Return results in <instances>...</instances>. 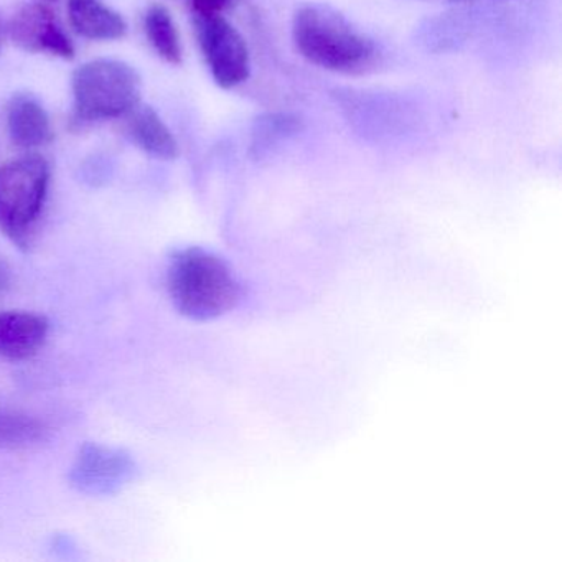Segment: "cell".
Listing matches in <instances>:
<instances>
[{"mask_svg": "<svg viewBox=\"0 0 562 562\" xmlns=\"http://www.w3.org/2000/svg\"><path fill=\"white\" fill-rule=\"evenodd\" d=\"M452 4H475V2H482V0H449Z\"/></svg>", "mask_w": 562, "mask_h": 562, "instance_id": "17", "label": "cell"}, {"mask_svg": "<svg viewBox=\"0 0 562 562\" xmlns=\"http://www.w3.org/2000/svg\"><path fill=\"white\" fill-rule=\"evenodd\" d=\"M8 131L12 143L24 149L45 146L54 137L50 116L31 94H18L8 104Z\"/></svg>", "mask_w": 562, "mask_h": 562, "instance_id": "9", "label": "cell"}, {"mask_svg": "<svg viewBox=\"0 0 562 562\" xmlns=\"http://www.w3.org/2000/svg\"><path fill=\"white\" fill-rule=\"evenodd\" d=\"M131 139L157 159L172 160L179 156V144L162 117L150 106L136 110L127 124Z\"/></svg>", "mask_w": 562, "mask_h": 562, "instance_id": "11", "label": "cell"}, {"mask_svg": "<svg viewBox=\"0 0 562 562\" xmlns=\"http://www.w3.org/2000/svg\"><path fill=\"white\" fill-rule=\"evenodd\" d=\"M144 29H146L150 45L159 54V57L170 65L182 64L183 52L179 31H177L172 15L164 5L154 4L147 9L146 15H144Z\"/></svg>", "mask_w": 562, "mask_h": 562, "instance_id": "12", "label": "cell"}, {"mask_svg": "<svg viewBox=\"0 0 562 562\" xmlns=\"http://www.w3.org/2000/svg\"><path fill=\"white\" fill-rule=\"evenodd\" d=\"M292 41L304 60L334 74H360L373 64L376 45L328 5H304L292 19Z\"/></svg>", "mask_w": 562, "mask_h": 562, "instance_id": "1", "label": "cell"}, {"mask_svg": "<svg viewBox=\"0 0 562 562\" xmlns=\"http://www.w3.org/2000/svg\"><path fill=\"white\" fill-rule=\"evenodd\" d=\"M41 424L19 416H0V442H31L41 436Z\"/></svg>", "mask_w": 562, "mask_h": 562, "instance_id": "14", "label": "cell"}, {"mask_svg": "<svg viewBox=\"0 0 562 562\" xmlns=\"http://www.w3.org/2000/svg\"><path fill=\"white\" fill-rule=\"evenodd\" d=\"M8 35L12 44L27 54H48L71 60L75 47L67 37L54 11L44 2L24 5L9 22Z\"/></svg>", "mask_w": 562, "mask_h": 562, "instance_id": "7", "label": "cell"}, {"mask_svg": "<svg viewBox=\"0 0 562 562\" xmlns=\"http://www.w3.org/2000/svg\"><path fill=\"white\" fill-rule=\"evenodd\" d=\"M302 121L288 113H269L258 117L252 126L251 154L262 157L271 153L282 140L297 136L302 131Z\"/></svg>", "mask_w": 562, "mask_h": 562, "instance_id": "13", "label": "cell"}, {"mask_svg": "<svg viewBox=\"0 0 562 562\" xmlns=\"http://www.w3.org/2000/svg\"><path fill=\"white\" fill-rule=\"evenodd\" d=\"M50 324L34 312H0V358L22 361L37 355L47 341Z\"/></svg>", "mask_w": 562, "mask_h": 562, "instance_id": "8", "label": "cell"}, {"mask_svg": "<svg viewBox=\"0 0 562 562\" xmlns=\"http://www.w3.org/2000/svg\"><path fill=\"white\" fill-rule=\"evenodd\" d=\"M45 2H52V0H45Z\"/></svg>", "mask_w": 562, "mask_h": 562, "instance_id": "18", "label": "cell"}, {"mask_svg": "<svg viewBox=\"0 0 562 562\" xmlns=\"http://www.w3.org/2000/svg\"><path fill=\"white\" fill-rule=\"evenodd\" d=\"M50 187V166L38 154L12 159L0 169V232L19 248L31 245Z\"/></svg>", "mask_w": 562, "mask_h": 562, "instance_id": "4", "label": "cell"}, {"mask_svg": "<svg viewBox=\"0 0 562 562\" xmlns=\"http://www.w3.org/2000/svg\"><path fill=\"white\" fill-rule=\"evenodd\" d=\"M136 462L126 450L103 443H85L70 470V482L87 495H113L136 476Z\"/></svg>", "mask_w": 562, "mask_h": 562, "instance_id": "6", "label": "cell"}, {"mask_svg": "<svg viewBox=\"0 0 562 562\" xmlns=\"http://www.w3.org/2000/svg\"><path fill=\"white\" fill-rule=\"evenodd\" d=\"M5 37H8V27H5L4 21L0 18V52L4 47Z\"/></svg>", "mask_w": 562, "mask_h": 562, "instance_id": "16", "label": "cell"}, {"mask_svg": "<svg viewBox=\"0 0 562 562\" xmlns=\"http://www.w3.org/2000/svg\"><path fill=\"white\" fill-rule=\"evenodd\" d=\"M195 32L213 80L233 90L251 75V57L243 35L222 14H195Z\"/></svg>", "mask_w": 562, "mask_h": 562, "instance_id": "5", "label": "cell"}, {"mask_svg": "<svg viewBox=\"0 0 562 562\" xmlns=\"http://www.w3.org/2000/svg\"><path fill=\"white\" fill-rule=\"evenodd\" d=\"M68 18L75 32L88 41H120L127 34L123 15L103 0H68Z\"/></svg>", "mask_w": 562, "mask_h": 562, "instance_id": "10", "label": "cell"}, {"mask_svg": "<svg viewBox=\"0 0 562 562\" xmlns=\"http://www.w3.org/2000/svg\"><path fill=\"white\" fill-rule=\"evenodd\" d=\"M229 0H192L195 14H222Z\"/></svg>", "mask_w": 562, "mask_h": 562, "instance_id": "15", "label": "cell"}, {"mask_svg": "<svg viewBox=\"0 0 562 562\" xmlns=\"http://www.w3.org/2000/svg\"><path fill=\"white\" fill-rule=\"evenodd\" d=\"M167 289L173 307L190 321H215L239 301V284L232 268L202 248L180 249L170 258Z\"/></svg>", "mask_w": 562, "mask_h": 562, "instance_id": "2", "label": "cell"}, {"mask_svg": "<svg viewBox=\"0 0 562 562\" xmlns=\"http://www.w3.org/2000/svg\"><path fill=\"white\" fill-rule=\"evenodd\" d=\"M139 74L120 60L88 61L74 74V117L77 124L116 120L136 110L140 100Z\"/></svg>", "mask_w": 562, "mask_h": 562, "instance_id": "3", "label": "cell"}]
</instances>
